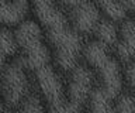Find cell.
I'll list each match as a JSON object with an SVG mask.
<instances>
[{"instance_id": "1", "label": "cell", "mask_w": 135, "mask_h": 113, "mask_svg": "<svg viewBox=\"0 0 135 113\" xmlns=\"http://www.w3.org/2000/svg\"><path fill=\"white\" fill-rule=\"evenodd\" d=\"M32 9L37 20L46 31L55 64L63 72H70L83 54L82 37L59 9L56 0H32Z\"/></svg>"}, {"instance_id": "2", "label": "cell", "mask_w": 135, "mask_h": 113, "mask_svg": "<svg viewBox=\"0 0 135 113\" xmlns=\"http://www.w3.org/2000/svg\"><path fill=\"white\" fill-rule=\"evenodd\" d=\"M83 57L94 75H97L100 86L110 96L117 99L122 93L125 79L120 62L110 52V47L97 40L90 41L84 45Z\"/></svg>"}, {"instance_id": "3", "label": "cell", "mask_w": 135, "mask_h": 113, "mask_svg": "<svg viewBox=\"0 0 135 113\" xmlns=\"http://www.w3.org/2000/svg\"><path fill=\"white\" fill-rule=\"evenodd\" d=\"M16 38L18 47L23 49V60L25 68L37 72L38 69L49 65L51 49L45 44L40 24L32 20H25L17 27Z\"/></svg>"}, {"instance_id": "4", "label": "cell", "mask_w": 135, "mask_h": 113, "mask_svg": "<svg viewBox=\"0 0 135 113\" xmlns=\"http://www.w3.org/2000/svg\"><path fill=\"white\" fill-rule=\"evenodd\" d=\"M35 78L48 113H82V106L69 100L66 85L51 65L38 69Z\"/></svg>"}, {"instance_id": "5", "label": "cell", "mask_w": 135, "mask_h": 113, "mask_svg": "<svg viewBox=\"0 0 135 113\" xmlns=\"http://www.w3.org/2000/svg\"><path fill=\"white\" fill-rule=\"evenodd\" d=\"M30 82L25 74V65L21 58L6 64L0 71V93L7 107H18L27 98Z\"/></svg>"}, {"instance_id": "6", "label": "cell", "mask_w": 135, "mask_h": 113, "mask_svg": "<svg viewBox=\"0 0 135 113\" xmlns=\"http://www.w3.org/2000/svg\"><path fill=\"white\" fill-rule=\"evenodd\" d=\"M94 89V72L86 65H76L69 72L66 82V93L70 102L83 107Z\"/></svg>"}, {"instance_id": "7", "label": "cell", "mask_w": 135, "mask_h": 113, "mask_svg": "<svg viewBox=\"0 0 135 113\" xmlns=\"http://www.w3.org/2000/svg\"><path fill=\"white\" fill-rule=\"evenodd\" d=\"M101 19L103 17L99 7L93 3V0L69 10V20L79 34H93Z\"/></svg>"}, {"instance_id": "8", "label": "cell", "mask_w": 135, "mask_h": 113, "mask_svg": "<svg viewBox=\"0 0 135 113\" xmlns=\"http://www.w3.org/2000/svg\"><path fill=\"white\" fill-rule=\"evenodd\" d=\"M115 52L121 61H135V21L122 20L120 27V38L115 45Z\"/></svg>"}, {"instance_id": "9", "label": "cell", "mask_w": 135, "mask_h": 113, "mask_svg": "<svg viewBox=\"0 0 135 113\" xmlns=\"http://www.w3.org/2000/svg\"><path fill=\"white\" fill-rule=\"evenodd\" d=\"M28 0H0V23L17 26L24 21L28 13Z\"/></svg>"}, {"instance_id": "10", "label": "cell", "mask_w": 135, "mask_h": 113, "mask_svg": "<svg viewBox=\"0 0 135 113\" xmlns=\"http://www.w3.org/2000/svg\"><path fill=\"white\" fill-rule=\"evenodd\" d=\"M101 86H96L91 91L87 100L89 113H115V102Z\"/></svg>"}, {"instance_id": "11", "label": "cell", "mask_w": 135, "mask_h": 113, "mask_svg": "<svg viewBox=\"0 0 135 113\" xmlns=\"http://www.w3.org/2000/svg\"><path fill=\"white\" fill-rule=\"evenodd\" d=\"M93 35L96 37L97 41L103 43L107 47H115L118 38H120V28L115 26V23L113 20L103 17L100 20V23L97 24Z\"/></svg>"}, {"instance_id": "12", "label": "cell", "mask_w": 135, "mask_h": 113, "mask_svg": "<svg viewBox=\"0 0 135 113\" xmlns=\"http://www.w3.org/2000/svg\"><path fill=\"white\" fill-rule=\"evenodd\" d=\"M93 3L105 17L113 21H122L125 19L127 10L121 0H93Z\"/></svg>"}, {"instance_id": "13", "label": "cell", "mask_w": 135, "mask_h": 113, "mask_svg": "<svg viewBox=\"0 0 135 113\" xmlns=\"http://www.w3.org/2000/svg\"><path fill=\"white\" fill-rule=\"evenodd\" d=\"M17 48H18V43L16 34L0 27V52H3L6 57H10L17 52Z\"/></svg>"}, {"instance_id": "14", "label": "cell", "mask_w": 135, "mask_h": 113, "mask_svg": "<svg viewBox=\"0 0 135 113\" xmlns=\"http://www.w3.org/2000/svg\"><path fill=\"white\" fill-rule=\"evenodd\" d=\"M17 113H45V109L37 95H30L18 106Z\"/></svg>"}, {"instance_id": "15", "label": "cell", "mask_w": 135, "mask_h": 113, "mask_svg": "<svg viewBox=\"0 0 135 113\" xmlns=\"http://www.w3.org/2000/svg\"><path fill=\"white\" fill-rule=\"evenodd\" d=\"M115 113H135V98L128 93H121L115 99Z\"/></svg>"}, {"instance_id": "16", "label": "cell", "mask_w": 135, "mask_h": 113, "mask_svg": "<svg viewBox=\"0 0 135 113\" xmlns=\"http://www.w3.org/2000/svg\"><path fill=\"white\" fill-rule=\"evenodd\" d=\"M125 81L131 88V91L135 93V61H129L125 68Z\"/></svg>"}, {"instance_id": "17", "label": "cell", "mask_w": 135, "mask_h": 113, "mask_svg": "<svg viewBox=\"0 0 135 113\" xmlns=\"http://www.w3.org/2000/svg\"><path fill=\"white\" fill-rule=\"evenodd\" d=\"M59 2H61L66 9L72 10V9H75V7H78L80 4H83V3L89 2V0H59Z\"/></svg>"}, {"instance_id": "18", "label": "cell", "mask_w": 135, "mask_h": 113, "mask_svg": "<svg viewBox=\"0 0 135 113\" xmlns=\"http://www.w3.org/2000/svg\"><path fill=\"white\" fill-rule=\"evenodd\" d=\"M121 3L124 4L125 10L129 11V13L135 17V0H121Z\"/></svg>"}, {"instance_id": "19", "label": "cell", "mask_w": 135, "mask_h": 113, "mask_svg": "<svg viewBox=\"0 0 135 113\" xmlns=\"http://www.w3.org/2000/svg\"><path fill=\"white\" fill-rule=\"evenodd\" d=\"M6 55H4L3 52H0V71H2L4 66H6Z\"/></svg>"}, {"instance_id": "20", "label": "cell", "mask_w": 135, "mask_h": 113, "mask_svg": "<svg viewBox=\"0 0 135 113\" xmlns=\"http://www.w3.org/2000/svg\"><path fill=\"white\" fill-rule=\"evenodd\" d=\"M0 113H6V110H4V102H2V99H0Z\"/></svg>"}]
</instances>
